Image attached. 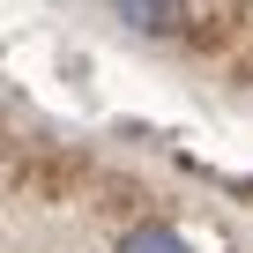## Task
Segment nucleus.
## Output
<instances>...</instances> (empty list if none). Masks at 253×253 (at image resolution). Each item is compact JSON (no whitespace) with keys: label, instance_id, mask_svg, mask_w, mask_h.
I'll return each instance as SVG.
<instances>
[{"label":"nucleus","instance_id":"obj_1","mask_svg":"<svg viewBox=\"0 0 253 253\" xmlns=\"http://www.w3.org/2000/svg\"><path fill=\"white\" fill-rule=\"evenodd\" d=\"M112 8H119V23H134L142 38H164V45H186L201 30L194 0H112Z\"/></svg>","mask_w":253,"mask_h":253},{"label":"nucleus","instance_id":"obj_2","mask_svg":"<svg viewBox=\"0 0 253 253\" xmlns=\"http://www.w3.org/2000/svg\"><path fill=\"white\" fill-rule=\"evenodd\" d=\"M119 253H194V246H186L171 223H134V231L119 238Z\"/></svg>","mask_w":253,"mask_h":253}]
</instances>
